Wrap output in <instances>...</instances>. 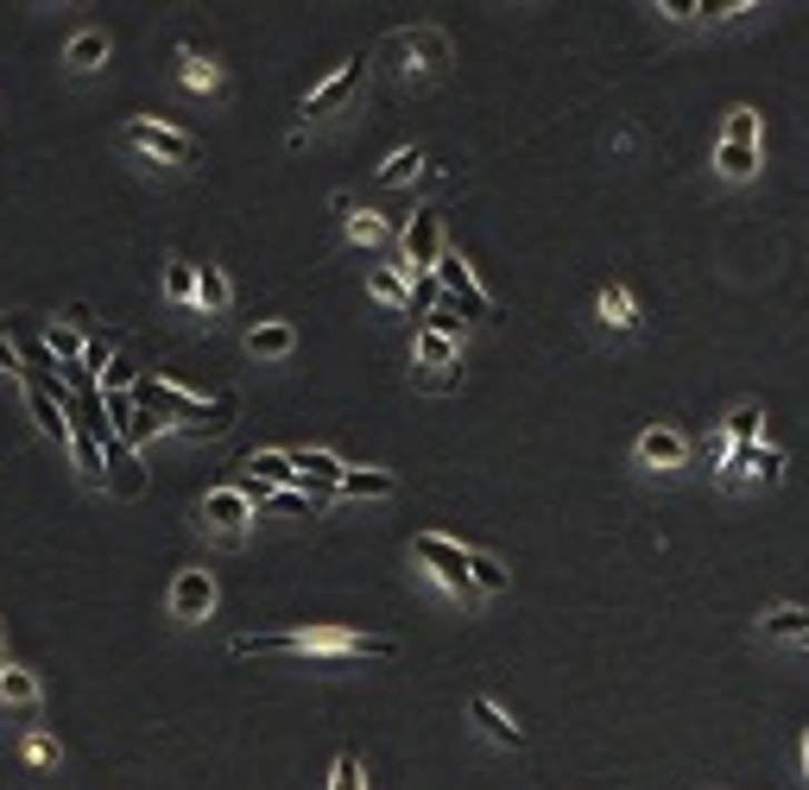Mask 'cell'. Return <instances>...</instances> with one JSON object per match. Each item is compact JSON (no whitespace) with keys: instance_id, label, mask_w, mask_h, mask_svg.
<instances>
[{"instance_id":"1","label":"cell","mask_w":809,"mask_h":790,"mask_svg":"<svg viewBox=\"0 0 809 790\" xmlns=\"http://www.w3.org/2000/svg\"><path fill=\"white\" fill-rule=\"evenodd\" d=\"M235 658H310V664H348V658H393V639L348 626H304V632H240Z\"/></svg>"},{"instance_id":"2","label":"cell","mask_w":809,"mask_h":790,"mask_svg":"<svg viewBox=\"0 0 809 790\" xmlns=\"http://www.w3.org/2000/svg\"><path fill=\"white\" fill-rule=\"evenodd\" d=\"M714 171L728 184H747L759 171V115L752 108H728V127H721V146H714Z\"/></svg>"},{"instance_id":"3","label":"cell","mask_w":809,"mask_h":790,"mask_svg":"<svg viewBox=\"0 0 809 790\" xmlns=\"http://www.w3.org/2000/svg\"><path fill=\"white\" fill-rule=\"evenodd\" d=\"M412 556H417V563H424V570H431L450 594H462V601L474 594V575H468V556H474V551H462L455 537H443V532H417V537H412Z\"/></svg>"},{"instance_id":"4","label":"cell","mask_w":809,"mask_h":790,"mask_svg":"<svg viewBox=\"0 0 809 790\" xmlns=\"http://www.w3.org/2000/svg\"><path fill=\"white\" fill-rule=\"evenodd\" d=\"M431 278H436V292L450 297V304H455L462 316H494V297L481 292V278L468 273V259L455 254V247H450L443 259H436V273H431Z\"/></svg>"},{"instance_id":"5","label":"cell","mask_w":809,"mask_h":790,"mask_svg":"<svg viewBox=\"0 0 809 790\" xmlns=\"http://www.w3.org/2000/svg\"><path fill=\"white\" fill-rule=\"evenodd\" d=\"M127 146L139 158H165V165H197V139L165 127V120H127Z\"/></svg>"},{"instance_id":"6","label":"cell","mask_w":809,"mask_h":790,"mask_svg":"<svg viewBox=\"0 0 809 790\" xmlns=\"http://www.w3.org/2000/svg\"><path fill=\"white\" fill-rule=\"evenodd\" d=\"M405 273H417V278H431L436 273V259L450 254V240H443V221H436V209H417L412 221H405Z\"/></svg>"},{"instance_id":"7","label":"cell","mask_w":809,"mask_h":790,"mask_svg":"<svg viewBox=\"0 0 809 790\" xmlns=\"http://www.w3.org/2000/svg\"><path fill=\"white\" fill-rule=\"evenodd\" d=\"M197 519L216 537H228V544H235V537L254 525V500L240 494V487H209V494H203V506H197Z\"/></svg>"},{"instance_id":"8","label":"cell","mask_w":809,"mask_h":790,"mask_svg":"<svg viewBox=\"0 0 809 790\" xmlns=\"http://www.w3.org/2000/svg\"><path fill=\"white\" fill-rule=\"evenodd\" d=\"M209 613H216V575L209 570H178L171 575V620L197 626V620H209Z\"/></svg>"},{"instance_id":"9","label":"cell","mask_w":809,"mask_h":790,"mask_svg":"<svg viewBox=\"0 0 809 790\" xmlns=\"http://www.w3.org/2000/svg\"><path fill=\"white\" fill-rule=\"evenodd\" d=\"M740 487V481H785V450H771V443H747V450H728V468H721Z\"/></svg>"},{"instance_id":"10","label":"cell","mask_w":809,"mask_h":790,"mask_svg":"<svg viewBox=\"0 0 809 790\" xmlns=\"http://www.w3.org/2000/svg\"><path fill=\"white\" fill-rule=\"evenodd\" d=\"M639 462H645V468H683V462H690V443H683V431H671V424H652V431L639 436Z\"/></svg>"},{"instance_id":"11","label":"cell","mask_w":809,"mask_h":790,"mask_svg":"<svg viewBox=\"0 0 809 790\" xmlns=\"http://www.w3.org/2000/svg\"><path fill=\"white\" fill-rule=\"evenodd\" d=\"M240 468H247V481H259V487H297V468H292V450H254L247 455V462H240Z\"/></svg>"},{"instance_id":"12","label":"cell","mask_w":809,"mask_h":790,"mask_svg":"<svg viewBox=\"0 0 809 790\" xmlns=\"http://www.w3.org/2000/svg\"><path fill=\"white\" fill-rule=\"evenodd\" d=\"M355 82H361V58H348L336 77L323 82V89H310V96H304V115L316 120V115H329V108H342V101L355 96Z\"/></svg>"},{"instance_id":"13","label":"cell","mask_w":809,"mask_h":790,"mask_svg":"<svg viewBox=\"0 0 809 790\" xmlns=\"http://www.w3.org/2000/svg\"><path fill=\"white\" fill-rule=\"evenodd\" d=\"M101 450H108V462H115V494H120V500H139V494H146V468H139V450H127L120 436H108Z\"/></svg>"},{"instance_id":"14","label":"cell","mask_w":809,"mask_h":790,"mask_svg":"<svg viewBox=\"0 0 809 790\" xmlns=\"http://www.w3.org/2000/svg\"><path fill=\"white\" fill-rule=\"evenodd\" d=\"M82 348H89V342H82L77 323H45V355L58 361V374H77V367H82Z\"/></svg>"},{"instance_id":"15","label":"cell","mask_w":809,"mask_h":790,"mask_svg":"<svg viewBox=\"0 0 809 790\" xmlns=\"http://www.w3.org/2000/svg\"><path fill=\"white\" fill-rule=\"evenodd\" d=\"M26 405H32V424H39L45 436H51V443H58V450H70V417H63V405L51 393H39V386H26Z\"/></svg>"},{"instance_id":"16","label":"cell","mask_w":809,"mask_h":790,"mask_svg":"<svg viewBox=\"0 0 809 790\" xmlns=\"http://www.w3.org/2000/svg\"><path fill=\"white\" fill-rule=\"evenodd\" d=\"M468 714H474V721H481V733H494L500 747H519V740H525V728H519L513 714L500 709L494 695H474V702H468Z\"/></svg>"},{"instance_id":"17","label":"cell","mask_w":809,"mask_h":790,"mask_svg":"<svg viewBox=\"0 0 809 790\" xmlns=\"http://www.w3.org/2000/svg\"><path fill=\"white\" fill-rule=\"evenodd\" d=\"M393 487H398V481H393L386 468H348L336 494H342V500H393Z\"/></svg>"},{"instance_id":"18","label":"cell","mask_w":809,"mask_h":790,"mask_svg":"<svg viewBox=\"0 0 809 790\" xmlns=\"http://www.w3.org/2000/svg\"><path fill=\"white\" fill-rule=\"evenodd\" d=\"M247 348H254L259 361H285L297 348V329L292 323H259V329H247Z\"/></svg>"},{"instance_id":"19","label":"cell","mask_w":809,"mask_h":790,"mask_svg":"<svg viewBox=\"0 0 809 790\" xmlns=\"http://www.w3.org/2000/svg\"><path fill=\"white\" fill-rule=\"evenodd\" d=\"M197 304L209 316H221L228 304H235V285H228V273H221V266H197Z\"/></svg>"},{"instance_id":"20","label":"cell","mask_w":809,"mask_h":790,"mask_svg":"<svg viewBox=\"0 0 809 790\" xmlns=\"http://www.w3.org/2000/svg\"><path fill=\"white\" fill-rule=\"evenodd\" d=\"M39 702V677L20 671V664H7L0 671V709H32Z\"/></svg>"},{"instance_id":"21","label":"cell","mask_w":809,"mask_h":790,"mask_svg":"<svg viewBox=\"0 0 809 790\" xmlns=\"http://www.w3.org/2000/svg\"><path fill=\"white\" fill-rule=\"evenodd\" d=\"M594 310H601V323H608V329H639V304H632L627 285H608Z\"/></svg>"},{"instance_id":"22","label":"cell","mask_w":809,"mask_h":790,"mask_svg":"<svg viewBox=\"0 0 809 790\" xmlns=\"http://www.w3.org/2000/svg\"><path fill=\"white\" fill-rule=\"evenodd\" d=\"M721 431H728V443H733V450H747V443H759V431H766V405H733Z\"/></svg>"},{"instance_id":"23","label":"cell","mask_w":809,"mask_h":790,"mask_svg":"<svg viewBox=\"0 0 809 790\" xmlns=\"http://www.w3.org/2000/svg\"><path fill=\"white\" fill-rule=\"evenodd\" d=\"M184 82H190L197 96H209V89H221V63H209L197 45H184Z\"/></svg>"},{"instance_id":"24","label":"cell","mask_w":809,"mask_h":790,"mask_svg":"<svg viewBox=\"0 0 809 790\" xmlns=\"http://www.w3.org/2000/svg\"><path fill=\"white\" fill-rule=\"evenodd\" d=\"M455 355H462V342L436 336V329H417V367H455Z\"/></svg>"},{"instance_id":"25","label":"cell","mask_w":809,"mask_h":790,"mask_svg":"<svg viewBox=\"0 0 809 790\" xmlns=\"http://www.w3.org/2000/svg\"><path fill=\"white\" fill-rule=\"evenodd\" d=\"M367 292H374L379 304H393V310H412V292H405V278H398L393 266H374V273H367Z\"/></svg>"},{"instance_id":"26","label":"cell","mask_w":809,"mask_h":790,"mask_svg":"<svg viewBox=\"0 0 809 790\" xmlns=\"http://www.w3.org/2000/svg\"><path fill=\"white\" fill-rule=\"evenodd\" d=\"M101 58H108V32H77V39H70V51H63V63H70V70H96Z\"/></svg>"},{"instance_id":"27","label":"cell","mask_w":809,"mask_h":790,"mask_svg":"<svg viewBox=\"0 0 809 790\" xmlns=\"http://www.w3.org/2000/svg\"><path fill=\"white\" fill-rule=\"evenodd\" d=\"M70 455H77V468H82V481H108V455H101V443L96 436H70Z\"/></svg>"},{"instance_id":"28","label":"cell","mask_w":809,"mask_h":790,"mask_svg":"<svg viewBox=\"0 0 809 790\" xmlns=\"http://www.w3.org/2000/svg\"><path fill=\"white\" fill-rule=\"evenodd\" d=\"M417 171H424V152H417V146H398V152L379 165V184H412Z\"/></svg>"},{"instance_id":"29","label":"cell","mask_w":809,"mask_h":790,"mask_svg":"<svg viewBox=\"0 0 809 790\" xmlns=\"http://www.w3.org/2000/svg\"><path fill=\"white\" fill-rule=\"evenodd\" d=\"M259 513H292V519H310V513H323L310 494H297V487H278V494H266V506Z\"/></svg>"},{"instance_id":"30","label":"cell","mask_w":809,"mask_h":790,"mask_svg":"<svg viewBox=\"0 0 809 790\" xmlns=\"http://www.w3.org/2000/svg\"><path fill=\"white\" fill-rule=\"evenodd\" d=\"M468 575H474V589L481 594H500L506 582H513V570H500L494 556H468Z\"/></svg>"},{"instance_id":"31","label":"cell","mask_w":809,"mask_h":790,"mask_svg":"<svg viewBox=\"0 0 809 790\" xmlns=\"http://www.w3.org/2000/svg\"><path fill=\"white\" fill-rule=\"evenodd\" d=\"M235 393H221L216 405H209V412H203V424H197V436H228V424H235Z\"/></svg>"},{"instance_id":"32","label":"cell","mask_w":809,"mask_h":790,"mask_svg":"<svg viewBox=\"0 0 809 790\" xmlns=\"http://www.w3.org/2000/svg\"><path fill=\"white\" fill-rule=\"evenodd\" d=\"M803 632H809V613L803 608H778L766 620V639H803Z\"/></svg>"},{"instance_id":"33","label":"cell","mask_w":809,"mask_h":790,"mask_svg":"<svg viewBox=\"0 0 809 790\" xmlns=\"http://www.w3.org/2000/svg\"><path fill=\"white\" fill-rule=\"evenodd\" d=\"M424 329H436V336H450V342H462V329H468V316L455 310L450 297H443V304H436L431 316H424Z\"/></svg>"},{"instance_id":"34","label":"cell","mask_w":809,"mask_h":790,"mask_svg":"<svg viewBox=\"0 0 809 790\" xmlns=\"http://www.w3.org/2000/svg\"><path fill=\"white\" fill-rule=\"evenodd\" d=\"M165 431H171L165 417H152V412H134V424L120 431V443H127V450H139V443H152V436H165Z\"/></svg>"},{"instance_id":"35","label":"cell","mask_w":809,"mask_h":790,"mask_svg":"<svg viewBox=\"0 0 809 790\" xmlns=\"http://www.w3.org/2000/svg\"><path fill=\"white\" fill-rule=\"evenodd\" d=\"M348 240H355V247H379V240H386V221L361 209V216H348Z\"/></svg>"},{"instance_id":"36","label":"cell","mask_w":809,"mask_h":790,"mask_svg":"<svg viewBox=\"0 0 809 790\" xmlns=\"http://www.w3.org/2000/svg\"><path fill=\"white\" fill-rule=\"evenodd\" d=\"M165 292L178 297H197V266H184V259H171V266H165Z\"/></svg>"},{"instance_id":"37","label":"cell","mask_w":809,"mask_h":790,"mask_svg":"<svg viewBox=\"0 0 809 790\" xmlns=\"http://www.w3.org/2000/svg\"><path fill=\"white\" fill-rule=\"evenodd\" d=\"M134 367H127V361H108V367H101V386L96 393H134Z\"/></svg>"},{"instance_id":"38","label":"cell","mask_w":809,"mask_h":790,"mask_svg":"<svg viewBox=\"0 0 809 790\" xmlns=\"http://www.w3.org/2000/svg\"><path fill=\"white\" fill-rule=\"evenodd\" d=\"M329 790H361V759L355 752H342L336 771H329Z\"/></svg>"},{"instance_id":"39","label":"cell","mask_w":809,"mask_h":790,"mask_svg":"<svg viewBox=\"0 0 809 790\" xmlns=\"http://www.w3.org/2000/svg\"><path fill=\"white\" fill-rule=\"evenodd\" d=\"M26 759H32L39 771H51V766H58V740H45V733H32V740H26Z\"/></svg>"},{"instance_id":"40","label":"cell","mask_w":809,"mask_h":790,"mask_svg":"<svg viewBox=\"0 0 809 790\" xmlns=\"http://www.w3.org/2000/svg\"><path fill=\"white\" fill-rule=\"evenodd\" d=\"M0 374L20 379V348H13V336H7V329H0Z\"/></svg>"},{"instance_id":"41","label":"cell","mask_w":809,"mask_h":790,"mask_svg":"<svg viewBox=\"0 0 809 790\" xmlns=\"http://www.w3.org/2000/svg\"><path fill=\"white\" fill-rule=\"evenodd\" d=\"M728 450H733L728 431H714V436H709V462H728Z\"/></svg>"},{"instance_id":"42","label":"cell","mask_w":809,"mask_h":790,"mask_svg":"<svg viewBox=\"0 0 809 790\" xmlns=\"http://www.w3.org/2000/svg\"><path fill=\"white\" fill-rule=\"evenodd\" d=\"M803 771H809V733H803Z\"/></svg>"},{"instance_id":"43","label":"cell","mask_w":809,"mask_h":790,"mask_svg":"<svg viewBox=\"0 0 809 790\" xmlns=\"http://www.w3.org/2000/svg\"><path fill=\"white\" fill-rule=\"evenodd\" d=\"M0 671H7V658H0Z\"/></svg>"},{"instance_id":"44","label":"cell","mask_w":809,"mask_h":790,"mask_svg":"<svg viewBox=\"0 0 809 790\" xmlns=\"http://www.w3.org/2000/svg\"><path fill=\"white\" fill-rule=\"evenodd\" d=\"M803 645H809V632H803Z\"/></svg>"}]
</instances>
